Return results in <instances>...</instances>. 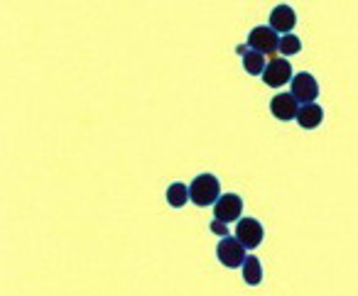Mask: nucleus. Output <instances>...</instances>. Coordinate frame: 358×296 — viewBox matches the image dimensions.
<instances>
[{"label":"nucleus","mask_w":358,"mask_h":296,"mask_svg":"<svg viewBox=\"0 0 358 296\" xmlns=\"http://www.w3.org/2000/svg\"><path fill=\"white\" fill-rule=\"evenodd\" d=\"M189 201L196 206H214L219 201V179L214 174H199L189 186Z\"/></svg>","instance_id":"nucleus-1"},{"label":"nucleus","mask_w":358,"mask_h":296,"mask_svg":"<svg viewBox=\"0 0 358 296\" xmlns=\"http://www.w3.org/2000/svg\"><path fill=\"white\" fill-rule=\"evenodd\" d=\"M216 257H219V262L224 267H228V270H238V267H243V262H246V247L241 245V242L235 240V238H221L219 240V247H216Z\"/></svg>","instance_id":"nucleus-2"},{"label":"nucleus","mask_w":358,"mask_h":296,"mask_svg":"<svg viewBox=\"0 0 358 296\" xmlns=\"http://www.w3.org/2000/svg\"><path fill=\"white\" fill-rule=\"evenodd\" d=\"M248 47H251L253 51H260L263 56L265 54L272 56L280 49V35H277L272 27H256V30H251V35H248Z\"/></svg>","instance_id":"nucleus-3"},{"label":"nucleus","mask_w":358,"mask_h":296,"mask_svg":"<svg viewBox=\"0 0 358 296\" xmlns=\"http://www.w3.org/2000/svg\"><path fill=\"white\" fill-rule=\"evenodd\" d=\"M292 96H295L297 103H314L319 98V83L312 74L307 72H299L297 76H292Z\"/></svg>","instance_id":"nucleus-4"},{"label":"nucleus","mask_w":358,"mask_h":296,"mask_svg":"<svg viewBox=\"0 0 358 296\" xmlns=\"http://www.w3.org/2000/svg\"><path fill=\"white\" fill-rule=\"evenodd\" d=\"M263 235H265V230L256 218H241L235 225V240L241 242L246 250H256L263 242Z\"/></svg>","instance_id":"nucleus-5"},{"label":"nucleus","mask_w":358,"mask_h":296,"mask_svg":"<svg viewBox=\"0 0 358 296\" xmlns=\"http://www.w3.org/2000/svg\"><path fill=\"white\" fill-rule=\"evenodd\" d=\"M263 81L272 88H280L285 83L292 81V64L287 59H280V56H272L267 62L265 72H263Z\"/></svg>","instance_id":"nucleus-6"},{"label":"nucleus","mask_w":358,"mask_h":296,"mask_svg":"<svg viewBox=\"0 0 358 296\" xmlns=\"http://www.w3.org/2000/svg\"><path fill=\"white\" fill-rule=\"evenodd\" d=\"M243 213V199L238 194H224L219 196V201L214 204V215L221 223H231V220H238Z\"/></svg>","instance_id":"nucleus-7"},{"label":"nucleus","mask_w":358,"mask_h":296,"mask_svg":"<svg viewBox=\"0 0 358 296\" xmlns=\"http://www.w3.org/2000/svg\"><path fill=\"white\" fill-rule=\"evenodd\" d=\"M295 25H297V15L290 6H277L275 10L270 13V27L277 32V35H282V37L292 35Z\"/></svg>","instance_id":"nucleus-8"},{"label":"nucleus","mask_w":358,"mask_h":296,"mask_svg":"<svg viewBox=\"0 0 358 296\" xmlns=\"http://www.w3.org/2000/svg\"><path fill=\"white\" fill-rule=\"evenodd\" d=\"M270 110L277 120H295L297 110H299V103L295 101L292 93H277L270 101Z\"/></svg>","instance_id":"nucleus-9"},{"label":"nucleus","mask_w":358,"mask_h":296,"mask_svg":"<svg viewBox=\"0 0 358 296\" xmlns=\"http://www.w3.org/2000/svg\"><path fill=\"white\" fill-rule=\"evenodd\" d=\"M297 123H299V128L304 130H314L322 125L324 120V110L322 106H317V103H307V106H299V110H297Z\"/></svg>","instance_id":"nucleus-10"},{"label":"nucleus","mask_w":358,"mask_h":296,"mask_svg":"<svg viewBox=\"0 0 358 296\" xmlns=\"http://www.w3.org/2000/svg\"><path fill=\"white\" fill-rule=\"evenodd\" d=\"M243 279H246V284L251 286H258L263 281V265L258 257L248 255L246 262H243Z\"/></svg>","instance_id":"nucleus-11"},{"label":"nucleus","mask_w":358,"mask_h":296,"mask_svg":"<svg viewBox=\"0 0 358 296\" xmlns=\"http://www.w3.org/2000/svg\"><path fill=\"white\" fill-rule=\"evenodd\" d=\"M267 62H265V56L260 54V51H248L246 56H243V69H246L251 76H260L263 72H265Z\"/></svg>","instance_id":"nucleus-12"},{"label":"nucleus","mask_w":358,"mask_h":296,"mask_svg":"<svg viewBox=\"0 0 358 296\" xmlns=\"http://www.w3.org/2000/svg\"><path fill=\"white\" fill-rule=\"evenodd\" d=\"M187 201H189V186H185L182 181H177V184H172L167 189V204L172 208H182Z\"/></svg>","instance_id":"nucleus-13"},{"label":"nucleus","mask_w":358,"mask_h":296,"mask_svg":"<svg viewBox=\"0 0 358 296\" xmlns=\"http://www.w3.org/2000/svg\"><path fill=\"white\" fill-rule=\"evenodd\" d=\"M302 51V42L297 35H285L280 37V54L292 56V54H299Z\"/></svg>","instance_id":"nucleus-14"},{"label":"nucleus","mask_w":358,"mask_h":296,"mask_svg":"<svg viewBox=\"0 0 358 296\" xmlns=\"http://www.w3.org/2000/svg\"><path fill=\"white\" fill-rule=\"evenodd\" d=\"M211 233L221 235V238H228V228H226V223H221V220H211Z\"/></svg>","instance_id":"nucleus-15"},{"label":"nucleus","mask_w":358,"mask_h":296,"mask_svg":"<svg viewBox=\"0 0 358 296\" xmlns=\"http://www.w3.org/2000/svg\"><path fill=\"white\" fill-rule=\"evenodd\" d=\"M235 51H238L241 56H246L248 51H251V47H248V44H238V47H235Z\"/></svg>","instance_id":"nucleus-16"}]
</instances>
